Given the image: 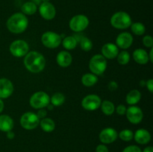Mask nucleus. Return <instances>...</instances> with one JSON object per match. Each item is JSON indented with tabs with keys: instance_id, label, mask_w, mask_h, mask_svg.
<instances>
[{
	"instance_id": "nucleus-14",
	"label": "nucleus",
	"mask_w": 153,
	"mask_h": 152,
	"mask_svg": "<svg viewBox=\"0 0 153 152\" xmlns=\"http://www.w3.org/2000/svg\"><path fill=\"white\" fill-rule=\"evenodd\" d=\"M13 84L9 79L0 78V98H7L13 94Z\"/></svg>"
},
{
	"instance_id": "nucleus-42",
	"label": "nucleus",
	"mask_w": 153,
	"mask_h": 152,
	"mask_svg": "<svg viewBox=\"0 0 153 152\" xmlns=\"http://www.w3.org/2000/svg\"><path fill=\"white\" fill-rule=\"evenodd\" d=\"M4 102H3L2 99L0 98V113H1V112L3 111V110H4Z\"/></svg>"
},
{
	"instance_id": "nucleus-6",
	"label": "nucleus",
	"mask_w": 153,
	"mask_h": 152,
	"mask_svg": "<svg viewBox=\"0 0 153 152\" xmlns=\"http://www.w3.org/2000/svg\"><path fill=\"white\" fill-rule=\"evenodd\" d=\"M89 19L84 14H77L73 16L69 22L70 28L76 33H80L89 25Z\"/></svg>"
},
{
	"instance_id": "nucleus-18",
	"label": "nucleus",
	"mask_w": 153,
	"mask_h": 152,
	"mask_svg": "<svg viewBox=\"0 0 153 152\" xmlns=\"http://www.w3.org/2000/svg\"><path fill=\"white\" fill-rule=\"evenodd\" d=\"M73 61V57L70 52L67 51H61L57 55L56 62L61 67H68L71 65Z\"/></svg>"
},
{
	"instance_id": "nucleus-40",
	"label": "nucleus",
	"mask_w": 153,
	"mask_h": 152,
	"mask_svg": "<svg viewBox=\"0 0 153 152\" xmlns=\"http://www.w3.org/2000/svg\"><path fill=\"white\" fill-rule=\"evenodd\" d=\"M142 152H153V148L152 146H147V147L143 149Z\"/></svg>"
},
{
	"instance_id": "nucleus-44",
	"label": "nucleus",
	"mask_w": 153,
	"mask_h": 152,
	"mask_svg": "<svg viewBox=\"0 0 153 152\" xmlns=\"http://www.w3.org/2000/svg\"><path fill=\"white\" fill-rule=\"evenodd\" d=\"M50 0H41L42 2H48V1H49Z\"/></svg>"
},
{
	"instance_id": "nucleus-2",
	"label": "nucleus",
	"mask_w": 153,
	"mask_h": 152,
	"mask_svg": "<svg viewBox=\"0 0 153 152\" xmlns=\"http://www.w3.org/2000/svg\"><path fill=\"white\" fill-rule=\"evenodd\" d=\"M7 28L13 34H21L28 28V19L22 13H15L7 19Z\"/></svg>"
},
{
	"instance_id": "nucleus-5",
	"label": "nucleus",
	"mask_w": 153,
	"mask_h": 152,
	"mask_svg": "<svg viewBox=\"0 0 153 152\" xmlns=\"http://www.w3.org/2000/svg\"><path fill=\"white\" fill-rule=\"evenodd\" d=\"M29 104L34 109H43L50 104V97L46 92L38 91L31 95L29 100Z\"/></svg>"
},
{
	"instance_id": "nucleus-23",
	"label": "nucleus",
	"mask_w": 153,
	"mask_h": 152,
	"mask_svg": "<svg viewBox=\"0 0 153 152\" xmlns=\"http://www.w3.org/2000/svg\"><path fill=\"white\" fill-rule=\"evenodd\" d=\"M39 125L41 127L42 130L46 133H50L55 130V123L52 119L49 118H43L40 121Z\"/></svg>"
},
{
	"instance_id": "nucleus-4",
	"label": "nucleus",
	"mask_w": 153,
	"mask_h": 152,
	"mask_svg": "<svg viewBox=\"0 0 153 152\" xmlns=\"http://www.w3.org/2000/svg\"><path fill=\"white\" fill-rule=\"evenodd\" d=\"M90 70L96 75H101L107 69V60L102 55H95L89 62Z\"/></svg>"
},
{
	"instance_id": "nucleus-21",
	"label": "nucleus",
	"mask_w": 153,
	"mask_h": 152,
	"mask_svg": "<svg viewBox=\"0 0 153 152\" xmlns=\"http://www.w3.org/2000/svg\"><path fill=\"white\" fill-rule=\"evenodd\" d=\"M141 99V93L138 89H132L126 95V101L129 105H135Z\"/></svg>"
},
{
	"instance_id": "nucleus-29",
	"label": "nucleus",
	"mask_w": 153,
	"mask_h": 152,
	"mask_svg": "<svg viewBox=\"0 0 153 152\" xmlns=\"http://www.w3.org/2000/svg\"><path fill=\"white\" fill-rule=\"evenodd\" d=\"M118 137L123 141L129 142L134 138V133L129 129H124L118 134Z\"/></svg>"
},
{
	"instance_id": "nucleus-22",
	"label": "nucleus",
	"mask_w": 153,
	"mask_h": 152,
	"mask_svg": "<svg viewBox=\"0 0 153 152\" xmlns=\"http://www.w3.org/2000/svg\"><path fill=\"white\" fill-rule=\"evenodd\" d=\"M98 82V77L93 73H86L82 77V83L84 86H93Z\"/></svg>"
},
{
	"instance_id": "nucleus-19",
	"label": "nucleus",
	"mask_w": 153,
	"mask_h": 152,
	"mask_svg": "<svg viewBox=\"0 0 153 152\" xmlns=\"http://www.w3.org/2000/svg\"><path fill=\"white\" fill-rule=\"evenodd\" d=\"M149 54L146 52V50L143 49H137L133 52V59L140 65H144L146 64L149 61Z\"/></svg>"
},
{
	"instance_id": "nucleus-30",
	"label": "nucleus",
	"mask_w": 153,
	"mask_h": 152,
	"mask_svg": "<svg viewBox=\"0 0 153 152\" xmlns=\"http://www.w3.org/2000/svg\"><path fill=\"white\" fill-rule=\"evenodd\" d=\"M117 61L120 65H126L130 61V55L127 51H122L119 52L117 56Z\"/></svg>"
},
{
	"instance_id": "nucleus-10",
	"label": "nucleus",
	"mask_w": 153,
	"mask_h": 152,
	"mask_svg": "<svg viewBox=\"0 0 153 152\" xmlns=\"http://www.w3.org/2000/svg\"><path fill=\"white\" fill-rule=\"evenodd\" d=\"M102 100L99 95L95 94L88 95L82 99V106L85 110L88 111H94L99 109L101 105Z\"/></svg>"
},
{
	"instance_id": "nucleus-43",
	"label": "nucleus",
	"mask_w": 153,
	"mask_h": 152,
	"mask_svg": "<svg viewBox=\"0 0 153 152\" xmlns=\"http://www.w3.org/2000/svg\"><path fill=\"white\" fill-rule=\"evenodd\" d=\"M31 1L34 2L36 5H40V4L42 3L41 0H31Z\"/></svg>"
},
{
	"instance_id": "nucleus-13",
	"label": "nucleus",
	"mask_w": 153,
	"mask_h": 152,
	"mask_svg": "<svg viewBox=\"0 0 153 152\" xmlns=\"http://www.w3.org/2000/svg\"><path fill=\"white\" fill-rule=\"evenodd\" d=\"M118 137V133L114 128H106L102 130L100 133L99 138L102 144H111L117 140Z\"/></svg>"
},
{
	"instance_id": "nucleus-39",
	"label": "nucleus",
	"mask_w": 153,
	"mask_h": 152,
	"mask_svg": "<svg viewBox=\"0 0 153 152\" xmlns=\"http://www.w3.org/2000/svg\"><path fill=\"white\" fill-rule=\"evenodd\" d=\"M15 137V134L14 132H13L12 131H7V138L9 139H13Z\"/></svg>"
},
{
	"instance_id": "nucleus-33",
	"label": "nucleus",
	"mask_w": 153,
	"mask_h": 152,
	"mask_svg": "<svg viewBox=\"0 0 153 152\" xmlns=\"http://www.w3.org/2000/svg\"><path fill=\"white\" fill-rule=\"evenodd\" d=\"M123 152H142V151L137 145H128L123 149Z\"/></svg>"
},
{
	"instance_id": "nucleus-12",
	"label": "nucleus",
	"mask_w": 153,
	"mask_h": 152,
	"mask_svg": "<svg viewBox=\"0 0 153 152\" xmlns=\"http://www.w3.org/2000/svg\"><path fill=\"white\" fill-rule=\"evenodd\" d=\"M38 10L40 16L46 20H52L56 16V9L50 1L42 2L39 5Z\"/></svg>"
},
{
	"instance_id": "nucleus-38",
	"label": "nucleus",
	"mask_w": 153,
	"mask_h": 152,
	"mask_svg": "<svg viewBox=\"0 0 153 152\" xmlns=\"http://www.w3.org/2000/svg\"><path fill=\"white\" fill-rule=\"evenodd\" d=\"M43 109H40V110L38 111V113H37V116H38L39 119H43V118L46 117V114H47V113H46V110H43Z\"/></svg>"
},
{
	"instance_id": "nucleus-7",
	"label": "nucleus",
	"mask_w": 153,
	"mask_h": 152,
	"mask_svg": "<svg viewBox=\"0 0 153 152\" xmlns=\"http://www.w3.org/2000/svg\"><path fill=\"white\" fill-rule=\"evenodd\" d=\"M19 123L24 129L31 131L35 129L40 124V119L36 113L32 112H26L20 117Z\"/></svg>"
},
{
	"instance_id": "nucleus-8",
	"label": "nucleus",
	"mask_w": 153,
	"mask_h": 152,
	"mask_svg": "<svg viewBox=\"0 0 153 152\" xmlns=\"http://www.w3.org/2000/svg\"><path fill=\"white\" fill-rule=\"evenodd\" d=\"M62 41V37L53 31H46L41 37V42L44 46L49 49H56Z\"/></svg>"
},
{
	"instance_id": "nucleus-32",
	"label": "nucleus",
	"mask_w": 153,
	"mask_h": 152,
	"mask_svg": "<svg viewBox=\"0 0 153 152\" xmlns=\"http://www.w3.org/2000/svg\"><path fill=\"white\" fill-rule=\"evenodd\" d=\"M143 43L146 47L151 49L153 47V38L151 36L146 35L143 38Z\"/></svg>"
},
{
	"instance_id": "nucleus-16",
	"label": "nucleus",
	"mask_w": 153,
	"mask_h": 152,
	"mask_svg": "<svg viewBox=\"0 0 153 152\" xmlns=\"http://www.w3.org/2000/svg\"><path fill=\"white\" fill-rule=\"evenodd\" d=\"M118 53H119V48L114 43H105L102 48V55L106 59H114L117 58Z\"/></svg>"
},
{
	"instance_id": "nucleus-27",
	"label": "nucleus",
	"mask_w": 153,
	"mask_h": 152,
	"mask_svg": "<svg viewBox=\"0 0 153 152\" xmlns=\"http://www.w3.org/2000/svg\"><path fill=\"white\" fill-rule=\"evenodd\" d=\"M65 101V96L61 92H55L50 98V102L54 107H60Z\"/></svg>"
},
{
	"instance_id": "nucleus-34",
	"label": "nucleus",
	"mask_w": 153,
	"mask_h": 152,
	"mask_svg": "<svg viewBox=\"0 0 153 152\" xmlns=\"http://www.w3.org/2000/svg\"><path fill=\"white\" fill-rule=\"evenodd\" d=\"M126 107L123 104H120L117 107V108H115V111L117 112V113L120 116L126 114Z\"/></svg>"
},
{
	"instance_id": "nucleus-28",
	"label": "nucleus",
	"mask_w": 153,
	"mask_h": 152,
	"mask_svg": "<svg viewBox=\"0 0 153 152\" xmlns=\"http://www.w3.org/2000/svg\"><path fill=\"white\" fill-rule=\"evenodd\" d=\"M131 29L133 34L137 36L143 35L145 32H146V27H145V25L143 23L140 22L131 23Z\"/></svg>"
},
{
	"instance_id": "nucleus-3",
	"label": "nucleus",
	"mask_w": 153,
	"mask_h": 152,
	"mask_svg": "<svg viewBox=\"0 0 153 152\" xmlns=\"http://www.w3.org/2000/svg\"><path fill=\"white\" fill-rule=\"evenodd\" d=\"M110 22L114 28L123 30L129 28L132 23V20L128 13L125 11H118L112 15Z\"/></svg>"
},
{
	"instance_id": "nucleus-11",
	"label": "nucleus",
	"mask_w": 153,
	"mask_h": 152,
	"mask_svg": "<svg viewBox=\"0 0 153 152\" xmlns=\"http://www.w3.org/2000/svg\"><path fill=\"white\" fill-rule=\"evenodd\" d=\"M126 118L129 122L134 125L140 123L143 118V113L141 109L137 106L131 105L126 109Z\"/></svg>"
},
{
	"instance_id": "nucleus-26",
	"label": "nucleus",
	"mask_w": 153,
	"mask_h": 152,
	"mask_svg": "<svg viewBox=\"0 0 153 152\" xmlns=\"http://www.w3.org/2000/svg\"><path fill=\"white\" fill-rule=\"evenodd\" d=\"M63 46L67 50H73L77 46L78 42L73 36H67L61 41Z\"/></svg>"
},
{
	"instance_id": "nucleus-31",
	"label": "nucleus",
	"mask_w": 153,
	"mask_h": 152,
	"mask_svg": "<svg viewBox=\"0 0 153 152\" xmlns=\"http://www.w3.org/2000/svg\"><path fill=\"white\" fill-rule=\"evenodd\" d=\"M80 48L85 52H89L93 49V43L89 38L84 37L82 40L79 41Z\"/></svg>"
},
{
	"instance_id": "nucleus-20",
	"label": "nucleus",
	"mask_w": 153,
	"mask_h": 152,
	"mask_svg": "<svg viewBox=\"0 0 153 152\" xmlns=\"http://www.w3.org/2000/svg\"><path fill=\"white\" fill-rule=\"evenodd\" d=\"M13 120L8 115H1L0 116V131L6 132L12 131L13 128Z\"/></svg>"
},
{
	"instance_id": "nucleus-25",
	"label": "nucleus",
	"mask_w": 153,
	"mask_h": 152,
	"mask_svg": "<svg viewBox=\"0 0 153 152\" xmlns=\"http://www.w3.org/2000/svg\"><path fill=\"white\" fill-rule=\"evenodd\" d=\"M102 112L106 116H111L113 114L115 111V106L113 102L108 101V100H105L101 103Z\"/></svg>"
},
{
	"instance_id": "nucleus-17",
	"label": "nucleus",
	"mask_w": 153,
	"mask_h": 152,
	"mask_svg": "<svg viewBox=\"0 0 153 152\" xmlns=\"http://www.w3.org/2000/svg\"><path fill=\"white\" fill-rule=\"evenodd\" d=\"M134 140L137 143L140 145H146L151 140V134L147 130L144 128H140L137 130L134 134Z\"/></svg>"
},
{
	"instance_id": "nucleus-41",
	"label": "nucleus",
	"mask_w": 153,
	"mask_h": 152,
	"mask_svg": "<svg viewBox=\"0 0 153 152\" xmlns=\"http://www.w3.org/2000/svg\"><path fill=\"white\" fill-rule=\"evenodd\" d=\"M152 53H153V47L151 48L150 51H149V59L151 63L153 62V56H152Z\"/></svg>"
},
{
	"instance_id": "nucleus-1",
	"label": "nucleus",
	"mask_w": 153,
	"mask_h": 152,
	"mask_svg": "<svg viewBox=\"0 0 153 152\" xmlns=\"http://www.w3.org/2000/svg\"><path fill=\"white\" fill-rule=\"evenodd\" d=\"M24 65L27 70L32 73H39L46 66V59L40 52H28L24 58Z\"/></svg>"
},
{
	"instance_id": "nucleus-35",
	"label": "nucleus",
	"mask_w": 153,
	"mask_h": 152,
	"mask_svg": "<svg viewBox=\"0 0 153 152\" xmlns=\"http://www.w3.org/2000/svg\"><path fill=\"white\" fill-rule=\"evenodd\" d=\"M96 152H109L108 148L105 144L98 145L96 148Z\"/></svg>"
},
{
	"instance_id": "nucleus-15",
	"label": "nucleus",
	"mask_w": 153,
	"mask_h": 152,
	"mask_svg": "<svg viewBox=\"0 0 153 152\" xmlns=\"http://www.w3.org/2000/svg\"><path fill=\"white\" fill-rule=\"evenodd\" d=\"M132 43L133 37L130 33H120L117 37L116 45L118 48H120L122 49H127L132 45Z\"/></svg>"
},
{
	"instance_id": "nucleus-36",
	"label": "nucleus",
	"mask_w": 153,
	"mask_h": 152,
	"mask_svg": "<svg viewBox=\"0 0 153 152\" xmlns=\"http://www.w3.org/2000/svg\"><path fill=\"white\" fill-rule=\"evenodd\" d=\"M108 89L109 90L111 91H114L116 90L118 88V84L117 83V82H115L114 80H112V81H110L108 83Z\"/></svg>"
},
{
	"instance_id": "nucleus-24",
	"label": "nucleus",
	"mask_w": 153,
	"mask_h": 152,
	"mask_svg": "<svg viewBox=\"0 0 153 152\" xmlns=\"http://www.w3.org/2000/svg\"><path fill=\"white\" fill-rule=\"evenodd\" d=\"M21 10L23 14L26 15H33L37 12V5H36L32 1H27L25 2L21 7Z\"/></svg>"
},
{
	"instance_id": "nucleus-37",
	"label": "nucleus",
	"mask_w": 153,
	"mask_h": 152,
	"mask_svg": "<svg viewBox=\"0 0 153 152\" xmlns=\"http://www.w3.org/2000/svg\"><path fill=\"white\" fill-rule=\"evenodd\" d=\"M146 86L147 87V89L152 93L153 92V79H149L146 82Z\"/></svg>"
},
{
	"instance_id": "nucleus-9",
	"label": "nucleus",
	"mask_w": 153,
	"mask_h": 152,
	"mask_svg": "<svg viewBox=\"0 0 153 152\" xmlns=\"http://www.w3.org/2000/svg\"><path fill=\"white\" fill-rule=\"evenodd\" d=\"M10 54L16 58L25 56L29 51V46L27 42L22 40H16L12 42L9 47Z\"/></svg>"
}]
</instances>
